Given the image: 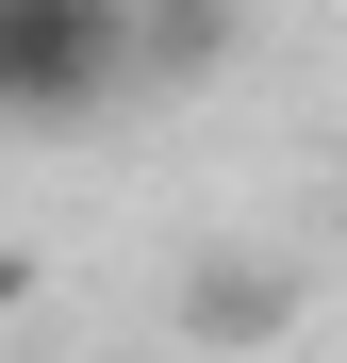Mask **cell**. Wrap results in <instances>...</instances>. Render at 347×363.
Instances as JSON below:
<instances>
[{
	"label": "cell",
	"mask_w": 347,
	"mask_h": 363,
	"mask_svg": "<svg viewBox=\"0 0 347 363\" xmlns=\"http://www.w3.org/2000/svg\"><path fill=\"white\" fill-rule=\"evenodd\" d=\"M133 17V83H231L248 67V0H116Z\"/></svg>",
	"instance_id": "2"
},
{
	"label": "cell",
	"mask_w": 347,
	"mask_h": 363,
	"mask_svg": "<svg viewBox=\"0 0 347 363\" xmlns=\"http://www.w3.org/2000/svg\"><path fill=\"white\" fill-rule=\"evenodd\" d=\"M133 99V17L116 0H0V133H83Z\"/></svg>",
	"instance_id": "1"
},
{
	"label": "cell",
	"mask_w": 347,
	"mask_h": 363,
	"mask_svg": "<svg viewBox=\"0 0 347 363\" xmlns=\"http://www.w3.org/2000/svg\"><path fill=\"white\" fill-rule=\"evenodd\" d=\"M182 330L265 347V330H281V264H199V281H182Z\"/></svg>",
	"instance_id": "3"
}]
</instances>
